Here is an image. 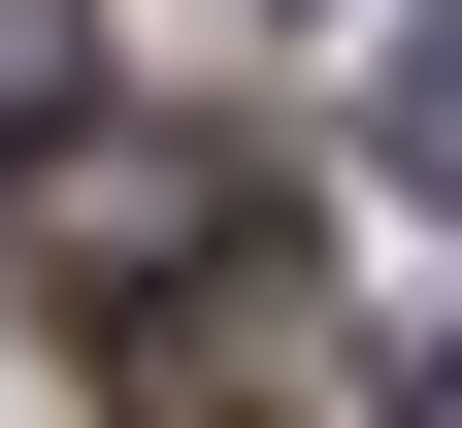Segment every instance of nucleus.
<instances>
[{
    "instance_id": "20e7f679",
    "label": "nucleus",
    "mask_w": 462,
    "mask_h": 428,
    "mask_svg": "<svg viewBox=\"0 0 462 428\" xmlns=\"http://www.w3.org/2000/svg\"><path fill=\"white\" fill-rule=\"evenodd\" d=\"M430 428H462V362H430Z\"/></svg>"
},
{
    "instance_id": "f03ea898",
    "label": "nucleus",
    "mask_w": 462,
    "mask_h": 428,
    "mask_svg": "<svg viewBox=\"0 0 462 428\" xmlns=\"http://www.w3.org/2000/svg\"><path fill=\"white\" fill-rule=\"evenodd\" d=\"M396 165H430V198H462V33H396Z\"/></svg>"
},
{
    "instance_id": "f257e3e1",
    "label": "nucleus",
    "mask_w": 462,
    "mask_h": 428,
    "mask_svg": "<svg viewBox=\"0 0 462 428\" xmlns=\"http://www.w3.org/2000/svg\"><path fill=\"white\" fill-rule=\"evenodd\" d=\"M199 231H231V165H199V132H67V264H99V296L199 264Z\"/></svg>"
},
{
    "instance_id": "7ed1b4c3",
    "label": "nucleus",
    "mask_w": 462,
    "mask_h": 428,
    "mask_svg": "<svg viewBox=\"0 0 462 428\" xmlns=\"http://www.w3.org/2000/svg\"><path fill=\"white\" fill-rule=\"evenodd\" d=\"M33 132H67V33H33V0H0V165H33Z\"/></svg>"
}]
</instances>
